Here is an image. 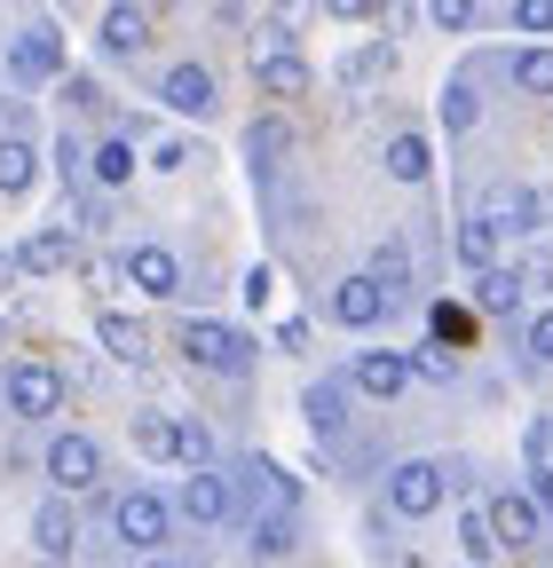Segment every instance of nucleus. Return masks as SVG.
<instances>
[{"instance_id":"nucleus-8","label":"nucleus","mask_w":553,"mask_h":568,"mask_svg":"<svg viewBox=\"0 0 553 568\" xmlns=\"http://www.w3.org/2000/svg\"><path fill=\"white\" fill-rule=\"evenodd\" d=\"M182 514H190V521H205V529L230 521V514H238V481H230V474H214V466H198V474L182 481Z\"/></svg>"},{"instance_id":"nucleus-31","label":"nucleus","mask_w":553,"mask_h":568,"mask_svg":"<svg viewBox=\"0 0 553 568\" xmlns=\"http://www.w3.org/2000/svg\"><path fill=\"white\" fill-rule=\"evenodd\" d=\"M309 426H316V435L340 426V387H309Z\"/></svg>"},{"instance_id":"nucleus-24","label":"nucleus","mask_w":553,"mask_h":568,"mask_svg":"<svg viewBox=\"0 0 553 568\" xmlns=\"http://www.w3.org/2000/svg\"><path fill=\"white\" fill-rule=\"evenodd\" d=\"M459 261H466L474 276H491V268H499V230H491V222H466V230H459Z\"/></svg>"},{"instance_id":"nucleus-29","label":"nucleus","mask_w":553,"mask_h":568,"mask_svg":"<svg viewBox=\"0 0 553 568\" xmlns=\"http://www.w3.org/2000/svg\"><path fill=\"white\" fill-rule=\"evenodd\" d=\"M459 372V355L435 339V347H411V379H451Z\"/></svg>"},{"instance_id":"nucleus-5","label":"nucleus","mask_w":553,"mask_h":568,"mask_svg":"<svg viewBox=\"0 0 553 568\" xmlns=\"http://www.w3.org/2000/svg\"><path fill=\"white\" fill-rule=\"evenodd\" d=\"M9 410L17 418H56L63 410V372L56 364H17L9 372Z\"/></svg>"},{"instance_id":"nucleus-4","label":"nucleus","mask_w":553,"mask_h":568,"mask_svg":"<svg viewBox=\"0 0 553 568\" xmlns=\"http://www.w3.org/2000/svg\"><path fill=\"white\" fill-rule=\"evenodd\" d=\"M111 529H119V545H134V552H159V545H167V497H159V489H127L119 514H111Z\"/></svg>"},{"instance_id":"nucleus-3","label":"nucleus","mask_w":553,"mask_h":568,"mask_svg":"<svg viewBox=\"0 0 553 568\" xmlns=\"http://www.w3.org/2000/svg\"><path fill=\"white\" fill-rule=\"evenodd\" d=\"M182 355H190L198 372H238L253 347H245L230 324H214V316H190V324H182Z\"/></svg>"},{"instance_id":"nucleus-10","label":"nucleus","mask_w":553,"mask_h":568,"mask_svg":"<svg viewBox=\"0 0 553 568\" xmlns=\"http://www.w3.org/2000/svg\"><path fill=\"white\" fill-rule=\"evenodd\" d=\"M127 284H134V293H151V301H167V293H182V261L167 245H134L127 253Z\"/></svg>"},{"instance_id":"nucleus-13","label":"nucleus","mask_w":553,"mask_h":568,"mask_svg":"<svg viewBox=\"0 0 553 568\" xmlns=\"http://www.w3.org/2000/svg\"><path fill=\"white\" fill-rule=\"evenodd\" d=\"M72 261H80L72 230H32V237L17 245V268H32V276H56V268H72Z\"/></svg>"},{"instance_id":"nucleus-22","label":"nucleus","mask_w":553,"mask_h":568,"mask_svg":"<svg viewBox=\"0 0 553 568\" xmlns=\"http://www.w3.org/2000/svg\"><path fill=\"white\" fill-rule=\"evenodd\" d=\"M428 166H435V151H428L420 134H395V142H388V174H395V182H428Z\"/></svg>"},{"instance_id":"nucleus-44","label":"nucleus","mask_w":553,"mask_h":568,"mask_svg":"<svg viewBox=\"0 0 553 568\" xmlns=\"http://www.w3.org/2000/svg\"><path fill=\"white\" fill-rule=\"evenodd\" d=\"M9 268H17V261H9V253H0V284H9Z\"/></svg>"},{"instance_id":"nucleus-19","label":"nucleus","mask_w":553,"mask_h":568,"mask_svg":"<svg viewBox=\"0 0 553 568\" xmlns=\"http://www.w3.org/2000/svg\"><path fill=\"white\" fill-rule=\"evenodd\" d=\"M522 293H530L522 268H491V276H474V308H482V316H514V308H522Z\"/></svg>"},{"instance_id":"nucleus-41","label":"nucleus","mask_w":553,"mask_h":568,"mask_svg":"<svg viewBox=\"0 0 553 568\" xmlns=\"http://www.w3.org/2000/svg\"><path fill=\"white\" fill-rule=\"evenodd\" d=\"M435 339H443V347L466 339V316H459V308H435Z\"/></svg>"},{"instance_id":"nucleus-28","label":"nucleus","mask_w":553,"mask_h":568,"mask_svg":"<svg viewBox=\"0 0 553 568\" xmlns=\"http://www.w3.org/2000/svg\"><path fill=\"white\" fill-rule=\"evenodd\" d=\"M253 552H269V560L293 552V521H285V514H261V521H253Z\"/></svg>"},{"instance_id":"nucleus-7","label":"nucleus","mask_w":553,"mask_h":568,"mask_svg":"<svg viewBox=\"0 0 553 568\" xmlns=\"http://www.w3.org/2000/svg\"><path fill=\"white\" fill-rule=\"evenodd\" d=\"M48 481H56V489H95V481H103V450H95L88 435H56V443H48Z\"/></svg>"},{"instance_id":"nucleus-23","label":"nucleus","mask_w":553,"mask_h":568,"mask_svg":"<svg viewBox=\"0 0 553 568\" xmlns=\"http://www.w3.org/2000/svg\"><path fill=\"white\" fill-rule=\"evenodd\" d=\"M364 276L380 284V293H388V301H403V284H411V253H403V245L388 237V245L372 253V268H364Z\"/></svg>"},{"instance_id":"nucleus-14","label":"nucleus","mask_w":553,"mask_h":568,"mask_svg":"<svg viewBox=\"0 0 553 568\" xmlns=\"http://www.w3.org/2000/svg\"><path fill=\"white\" fill-rule=\"evenodd\" d=\"M159 95H167L174 111H190V119H198V111H214V71H205V63H174Z\"/></svg>"},{"instance_id":"nucleus-20","label":"nucleus","mask_w":553,"mask_h":568,"mask_svg":"<svg viewBox=\"0 0 553 568\" xmlns=\"http://www.w3.org/2000/svg\"><path fill=\"white\" fill-rule=\"evenodd\" d=\"M32 182H40V151L17 134H0V197H24Z\"/></svg>"},{"instance_id":"nucleus-17","label":"nucleus","mask_w":553,"mask_h":568,"mask_svg":"<svg viewBox=\"0 0 553 568\" xmlns=\"http://www.w3.org/2000/svg\"><path fill=\"white\" fill-rule=\"evenodd\" d=\"M253 80H261V95H301V88H309V63L285 55V48H261V55H253Z\"/></svg>"},{"instance_id":"nucleus-21","label":"nucleus","mask_w":553,"mask_h":568,"mask_svg":"<svg viewBox=\"0 0 553 568\" xmlns=\"http://www.w3.org/2000/svg\"><path fill=\"white\" fill-rule=\"evenodd\" d=\"M134 450H143V458H174V450H182V418L143 410V418H134Z\"/></svg>"},{"instance_id":"nucleus-11","label":"nucleus","mask_w":553,"mask_h":568,"mask_svg":"<svg viewBox=\"0 0 553 568\" xmlns=\"http://www.w3.org/2000/svg\"><path fill=\"white\" fill-rule=\"evenodd\" d=\"M9 71H17V80H56V71H63V40H56V24H32V32H17V48H9Z\"/></svg>"},{"instance_id":"nucleus-34","label":"nucleus","mask_w":553,"mask_h":568,"mask_svg":"<svg viewBox=\"0 0 553 568\" xmlns=\"http://www.w3.org/2000/svg\"><path fill=\"white\" fill-rule=\"evenodd\" d=\"M530 466H537V474H553V418H537V426H530Z\"/></svg>"},{"instance_id":"nucleus-30","label":"nucleus","mask_w":553,"mask_h":568,"mask_svg":"<svg viewBox=\"0 0 553 568\" xmlns=\"http://www.w3.org/2000/svg\"><path fill=\"white\" fill-rule=\"evenodd\" d=\"M514 24L530 40H553V0H514Z\"/></svg>"},{"instance_id":"nucleus-1","label":"nucleus","mask_w":553,"mask_h":568,"mask_svg":"<svg viewBox=\"0 0 553 568\" xmlns=\"http://www.w3.org/2000/svg\"><path fill=\"white\" fill-rule=\"evenodd\" d=\"M443 489H451V481H443L435 458H403V466L388 474V506H395L403 521H428V514L443 506Z\"/></svg>"},{"instance_id":"nucleus-33","label":"nucleus","mask_w":553,"mask_h":568,"mask_svg":"<svg viewBox=\"0 0 553 568\" xmlns=\"http://www.w3.org/2000/svg\"><path fill=\"white\" fill-rule=\"evenodd\" d=\"M428 9H435V24H443V32H466V24L482 17V0H428Z\"/></svg>"},{"instance_id":"nucleus-43","label":"nucleus","mask_w":553,"mask_h":568,"mask_svg":"<svg viewBox=\"0 0 553 568\" xmlns=\"http://www.w3.org/2000/svg\"><path fill=\"white\" fill-rule=\"evenodd\" d=\"M276 9H285V17H301V9H309V0H276Z\"/></svg>"},{"instance_id":"nucleus-35","label":"nucleus","mask_w":553,"mask_h":568,"mask_svg":"<svg viewBox=\"0 0 553 568\" xmlns=\"http://www.w3.org/2000/svg\"><path fill=\"white\" fill-rule=\"evenodd\" d=\"M522 339H530L537 364H553V308H545V316H530V332H522Z\"/></svg>"},{"instance_id":"nucleus-32","label":"nucleus","mask_w":553,"mask_h":568,"mask_svg":"<svg viewBox=\"0 0 553 568\" xmlns=\"http://www.w3.org/2000/svg\"><path fill=\"white\" fill-rule=\"evenodd\" d=\"M253 481H261V489H269V497H276V506H293V497H301V481H293V474H285V466H269V458H261V466H253Z\"/></svg>"},{"instance_id":"nucleus-16","label":"nucleus","mask_w":553,"mask_h":568,"mask_svg":"<svg viewBox=\"0 0 553 568\" xmlns=\"http://www.w3.org/2000/svg\"><path fill=\"white\" fill-rule=\"evenodd\" d=\"M32 545H40L48 560H63V552L80 545V521H72V506H63V497H48V506L32 514Z\"/></svg>"},{"instance_id":"nucleus-18","label":"nucleus","mask_w":553,"mask_h":568,"mask_svg":"<svg viewBox=\"0 0 553 568\" xmlns=\"http://www.w3.org/2000/svg\"><path fill=\"white\" fill-rule=\"evenodd\" d=\"M95 339L119 355V364H143V355H151V332L134 324V316H119V308H103V316H95Z\"/></svg>"},{"instance_id":"nucleus-25","label":"nucleus","mask_w":553,"mask_h":568,"mask_svg":"<svg viewBox=\"0 0 553 568\" xmlns=\"http://www.w3.org/2000/svg\"><path fill=\"white\" fill-rule=\"evenodd\" d=\"M459 552H466V560H491V552H499L491 506H466V514H459Z\"/></svg>"},{"instance_id":"nucleus-26","label":"nucleus","mask_w":553,"mask_h":568,"mask_svg":"<svg viewBox=\"0 0 553 568\" xmlns=\"http://www.w3.org/2000/svg\"><path fill=\"white\" fill-rule=\"evenodd\" d=\"M514 88L522 95H553V48H522L514 55Z\"/></svg>"},{"instance_id":"nucleus-40","label":"nucleus","mask_w":553,"mask_h":568,"mask_svg":"<svg viewBox=\"0 0 553 568\" xmlns=\"http://www.w3.org/2000/svg\"><path fill=\"white\" fill-rule=\"evenodd\" d=\"M372 71H388V48H364V55H349V80H372Z\"/></svg>"},{"instance_id":"nucleus-42","label":"nucleus","mask_w":553,"mask_h":568,"mask_svg":"<svg viewBox=\"0 0 553 568\" xmlns=\"http://www.w3.org/2000/svg\"><path fill=\"white\" fill-rule=\"evenodd\" d=\"M522 284H537V293H553V253H537V261L522 268Z\"/></svg>"},{"instance_id":"nucleus-37","label":"nucleus","mask_w":553,"mask_h":568,"mask_svg":"<svg viewBox=\"0 0 553 568\" xmlns=\"http://www.w3.org/2000/svg\"><path fill=\"white\" fill-rule=\"evenodd\" d=\"M443 119H451V126H474V88H466V80L443 95Z\"/></svg>"},{"instance_id":"nucleus-36","label":"nucleus","mask_w":553,"mask_h":568,"mask_svg":"<svg viewBox=\"0 0 553 568\" xmlns=\"http://www.w3.org/2000/svg\"><path fill=\"white\" fill-rule=\"evenodd\" d=\"M276 151H285V119H261L253 126V159H276Z\"/></svg>"},{"instance_id":"nucleus-12","label":"nucleus","mask_w":553,"mask_h":568,"mask_svg":"<svg viewBox=\"0 0 553 568\" xmlns=\"http://www.w3.org/2000/svg\"><path fill=\"white\" fill-rule=\"evenodd\" d=\"M491 529H499V552H514V545H537V506H530V489H499L491 497Z\"/></svg>"},{"instance_id":"nucleus-27","label":"nucleus","mask_w":553,"mask_h":568,"mask_svg":"<svg viewBox=\"0 0 553 568\" xmlns=\"http://www.w3.org/2000/svg\"><path fill=\"white\" fill-rule=\"evenodd\" d=\"M127 174H134V142L111 134L103 151H95V182H103V190H127Z\"/></svg>"},{"instance_id":"nucleus-6","label":"nucleus","mask_w":553,"mask_h":568,"mask_svg":"<svg viewBox=\"0 0 553 568\" xmlns=\"http://www.w3.org/2000/svg\"><path fill=\"white\" fill-rule=\"evenodd\" d=\"M349 379H356V395H372V403H395V395L411 387V355H403V347H364Z\"/></svg>"},{"instance_id":"nucleus-39","label":"nucleus","mask_w":553,"mask_h":568,"mask_svg":"<svg viewBox=\"0 0 553 568\" xmlns=\"http://www.w3.org/2000/svg\"><path fill=\"white\" fill-rule=\"evenodd\" d=\"M530 506H537V521L553 529V474H530Z\"/></svg>"},{"instance_id":"nucleus-15","label":"nucleus","mask_w":553,"mask_h":568,"mask_svg":"<svg viewBox=\"0 0 553 568\" xmlns=\"http://www.w3.org/2000/svg\"><path fill=\"white\" fill-rule=\"evenodd\" d=\"M103 48H111V55H143V48H151V17H143V0H119V9L103 17Z\"/></svg>"},{"instance_id":"nucleus-38","label":"nucleus","mask_w":553,"mask_h":568,"mask_svg":"<svg viewBox=\"0 0 553 568\" xmlns=\"http://www.w3.org/2000/svg\"><path fill=\"white\" fill-rule=\"evenodd\" d=\"M324 9H332L340 24H364V17H380V0H324Z\"/></svg>"},{"instance_id":"nucleus-9","label":"nucleus","mask_w":553,"mask_h":568,"mask_svg":"<svg viewBox=\"0 0 553 568\" xmlns=\"http://www.w3.org/2000/svg\"><path fill=\"white\" fill-rule=\"evenodd\" d=\"M388 308H395V301L380 293L372 276H340V284H332V316L349 324V332H372V324H380Z\"/></svg>"},{"instance_id":"nucleus-2","label":"nucleus","mask_w":553,"mask_h":568,"mask_svg":"<svg viewBox=\"0 0 553 568\" xmlns=\"http://www.w3.org/2000/svg\"><path fill=\"white\" fill-rule=\"evenodd\" d=\"M474 222H491L499 237H537V230H545V197H537V190H514V182H499V190H482Z\"/></svg>"},{"instance_id":"nucleus-45","label":"nucleus","mask_w":553,"mask_h":568,"mask_svg":"<svg viewBox=\"0 0 553 568\" xmlns=\"http://www.w3.org/2000/svg\"><path fill=\"white\" fill-rule=\"evenodd\" d=\"M143 568H167V560H143Z\"/></svg>"}]
</instances>
